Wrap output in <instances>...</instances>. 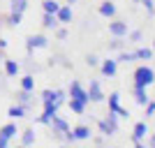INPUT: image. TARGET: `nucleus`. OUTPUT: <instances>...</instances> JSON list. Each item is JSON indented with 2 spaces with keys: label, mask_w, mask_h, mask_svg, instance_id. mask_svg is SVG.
I'll list each match as a JSON object with an SVG mask.
<instances>
[{
  "label": "nucleus",
  "mask_w": 155,
  "mask_h": 148,
  "mask_svg": "<svg viewBox=\"0 0 155 148\" xmlns=\"http://www.w3.org/2000/svg\"><path fill=\"white\" fill-rule=\"evenodd\" d=\"M107 123H109V127L114 130V132H118V116L114 113V111H109V116H107Z\"/></svg>",
  "instance_id": "26"
},
{
  "label": "nucleus",
  "mask_w": 155,
  "mask_h": 148,
  "mask_svg": "<svg viewBox=\"0 0 155 148\" xmlns=\"http://www.w3.org/2000/svg\"><path fill=\"white\" fill-rule=\"evenodd\" d=\"M148 134V125H146V123H137L134 125V130H132V143H134L137 148H141L143 146V136Z\"/></svg>",
  "instance_id": "5"
},
{
  "label": "nucleus",
  "mask_w": 155,
  "mask_h": 148,
  "mask_svg": "<svg viewBox=\"0 0 155 148\" xmlns=\"http://www.w3.org/2000/svg\"><path fill=\"white\" fill-rule=\"evenodd\" d=\"M134 100H137V104H146L148 102V95H146V88H141V86H134Z\"/></svg>",
  "instance_id": "17"
},
{
  "label": "nucleus",
  "mask_w": 155,
  "mask_h": 148,
  "mask_svg": "<svg viewBox=\"0 0 155 148\" xmlns=\"http://www.w3.org/2000/svg\"><path fill=\"white\" fill-rule=\"evenodd\" d=\"M9 9H12V12H21V14H23L28 9V0H12Z\"/></svg>",
  "instance_id": "22"
},
{
  "label": "nucleus",
  "mask_w": 155,
  "mask_h": 148,
  "mask_svg": "<svg viewBox=\"0 0 155 148\" xmlns=\"http://www.w3.org/2000/svg\"><path fill=\"white\" fill-rule=\"evenodd\" d=\"M143 35H141V30H134V32H130V42H139Z\"/></svg>",
  "instance_id": "33"
},
{
  "label": "nucleus",
  "mask_w": 155,
  "mask_h": 148,
  "mask_svg": "<svg viewBox=\"0 0 155 148\" xmlns=\"http://www.w3.org/2000/svg\"><path fill=\"white\" fill-rule=\"evenodd\" d=\"M132 60H134V51H123L116 63H132Z\"/></svg>",
  "instance_id": "28"
},
{
  "label": "nucleus",
  "mask_w": 155,
  "mask_h": 148,
  "mask_svg": "<svg viewBox=\"0 0 155 148\" xmlns=\"http://www.w3.org/2000/svg\"><path fill=\"white\" fill-rule=\"evenodd\" d=\"M58 7H60V2H56V0H44V2H42V9L49 12V14H56Z\"/></svg>",
  "instance_id": "23"
},
{
  "label": "nucleus",
  "mask_w": 155,
  "mask_h": 148,
  "mask_svg": "<svg viewBox=\"0 0 155 148\" xmlns=\"http://www.w3.org/2000/svg\"><path fill=\"white\" fill-rule=\"evenodd\" d=\"M21 143H23V146H32V143H35V132H32V130H23Z\"/></svg>",
  "instance_id": "24"
},
{
  "label": "nucleus",
  "mask_w": 155,
  "mask_h": 148,
  "mask_svg": "<svg viewBox=\"0 0 155 148\" xmlns=\"http://www.w3.org/2000/svg\"><path fill=\"white\" fill-rule=\"evenodd\" d=\"M26 46H28V56H32L35 49H44V46H49V39H46L44 35H30V37L26 39Z\"/></svg>",
  "instance_id": "6"
},
{
  "label": "nucleus",
  "mask_w": 155,
  "mask_h": 148,
  "mask_svg": "<svg viewBox=\"0 0 155 148\" xmlns=\"http://www.w3.org/2000/svg\"><path fill=\"white\" fill-rule=\"evenodd\" d=\"M109 32L114 37H127V23H125V21H111Z\"/></svg>",
  "instance_id": "10"
},
{
  "label": "nucleus",
  "mask_w": 155,
  "mask_h": 148,
  "mask_svg": "<svg viewBox=\"0 0 155 148\" xmlns=\"http://www.w3.org/2000/svg\"><path fill=\"white\" fill-rule=\"evenodd\" d=\"M150 58H153V49H150V46L134 51V60H150Z\"/></svg>",
  "instance_id": "19"
},
{
  "label": "nucleus",
  "mask_w": 155,
  "mask_h": 148,
  "mask_svg": "<svg viewBox=\"0 0 155 148\" xmlns=\"http://www.w3.org/2000/svg\"><path fill=\"white\" fill-rule=\"evenodd\" d=\"M21 88L23 90H35V77L32 74H26V77H21Z\"/></svg>",
  "instance_id": "21"
},
{
  "label": "nucleus",
  "mask_w": 155,
  "mask_h": 148,
  "mask_svg": "<svg viewBox=\"0 0 155 148\" xmlns=\"http://www.w3.org/2000/svg\"><path fill=\"white\" fill-rule=\"evenodd\" d=\"M70 97H72V100H81V102L91 104V102H88V93H86V88L79 84V81H72V84H70Z\"/></svg>",
  "instance_id": "7"
},
{
  "label": "nucleus",
  "mask_w": 155,
  "mask_h": 148,
  "mask_svg": "<svg viewBox=\"0 0 155 148\" xmlns=\"http://www.w3.org/2000/svg\"><path fill=\"white\" fill-rule=\"evenodd\" d=\"M21 19H23V14H21V12H9V19H7V21H9V26H19Z\"/></svg>",
  "instance_id": "27"
},
{
  "label": "nucleus",
  "mask_w": 155,
  "mask_h": 148,
  "mask_svg": "<svg viewBox=\"0 0 155 148\" xmlns=\"http://www.w3.org/2000/svg\"><path fill=\"white\" fill-rule=\"evenodd\" d=\"M100 72H102V77H107V79H114L118 74V63L114 58H104V60H100Z\"/></svg>",
  "instance_id": "3"
},
{
  "label": "nucleus",
  "mask_w": 155,
  "mask_h": 148,
  "mask_svg": "<svg viewBox=\"0 0 155 148\" xmlns=\"http://www.w3.org/2000/svg\"><path fill=\"white\" fill-rule=\"evenodd\" d=\"M56 19L58 23H72V5H60L56 12Z\"/></svg>",
  "instance_id": "12"
},
{
  "label": "nucleus",
  "mask_w": 155,
  "mask_h": 148,
  "mask_svg": "<svg viewBox=\"0 0 155 148\" xmlns=\"http://www.w3.org/2000/svg\"><path fill=\"white\" fill-rule=\"evenodd\" d=\"M7 116L9 118H23L26 116V107H23V104H14V107L7 109Z\"/></svg>",
  "instance_id": "16"
},
{
  "label": "nucleus",
  "mask_w": 155,
  "mask_h": 148,
  "mask_svg": "<svg viewBox=\"0 0 155 148\" xmlns=\"http://www.w3.org/2000/svg\"><path fill=\"white\" fill-rule=\"evenodd\" d=\"M5 146H9V139H7V136H2V134H0V148H5Z\"/></svg>",
  "instance_id": "36"
},
{
  "label": "nucleus",
  "mask_w": 155,
  "mask_h": 148,
  "mask_svg": "<svg viewBox=\"0 0 155 148\" xmlns=\"http://www.w3.org/2000/svg\"><path fill=\"white\" fill-rule=\"evenodd\" d=\"M42 26H44L46 30H56V28H58V19H56V14L44 12V16H42Z\"/></svg>",
  "instance_id": "15"
},
{
  "label": "nucleus",
  "mask_w": 155,
  "mask_h": 148,
  "mask_svg": "<svg viewBox=\"0 0 155 148\" xmlns=\"http://www.w3.org/2000/svg\"><path fill=\"white\" fill-rule=\"evenodd\" d=\"M120 46H123V37H116L109 42V49H120Z\"/></svg>",
  "instance_id": "31"
},
{
  "label": "nucleus",
  "mask_w": 155,
  "mask_h": 148,
  "mask_svg": "<svg viewBox=\"0 0 155 148\" xmlns=\"http://www.w3.org/2000/svg\"><path fill=\"white\" fill-rule=\"evenodd\" d=\"M97 127H100V132H102V134H107V136L114 134V130L109 127V123H107V120H100V123H97Z\"/></svg>",
  "instance_id": "29"
},
{
  "label": "nucleus",
  "mask_w": 155,
  "mask_h": 148,
  "mask_svg": "<svg viewBox=\"0 0 155 148\" xmlns=\"http://www.w3.org/2000/svg\"><path fill=\"white\" fill-rule=\"evenodd\" d=\"M153 81H155V72H153V67H148V65L137 67V72H134V86H141V88H146V86H153Z\"/></svg>",
  "instance_id": "1"
},
{
  "label": "nucleus",
  "mask_w": 155,
  "mask_h": 148,
  "mask_svg": "<svg viewBox=\"0 0 155 148\" xmlns=\"http://www.w3.org/2000/svg\"><path fill=\"white\" fill-rule=\"evenodd\" d=\"M74 2H79V0H67V5H74Z\"/></svg>",
  "instance_id": "37"
},
{
  "label": "nucleus",
  "mask_w": 155,
  "mask_h": 148,
  "mask_svg": "<svg viewBox=\"0 0 155 148\" xmlns=\"http://www.w3.org/2000/svg\"><path fill=\"white\" fill-rule=\"evenodd\" d=\"M109 111H114L116 116L130 118V111L120 107V93H111V95H109Z\"/></svg>",
  "instance_id": "4"
},
{
  "label": "nucleus",
  "mask_w": 155,
  "mask_h": 148,
  "mask_svg": "<svg viewBox=\"0 0 155 148\" xmlns=\"http://www.w3.org/2000/svg\"><path fill=\"white\" fill-rule=\"evenodd\" d=\"M30 95H32L30 90H23V88H21V90H19V95H16V102L23 104V107H28V102H30Z\"/></svg>",
  "instance_id": "25"
},
{
  "label": "nucleus",
  "mask_w": 155,
  "mask_h": 148,
  "mask_svg": "<svg viewBox=\"0 0 155 148\" xmlns=\"http://www.w3.org/2000/svg\"><path fill=\"white\" fill-rule=\"evenodd\" d=\"M21 72V65L12 58H5V77H19Z\"/></svg>",
  "instance_id": "13"
},
{
  "label": "nucleus",
  "mask_w": 155,
  "mask_h": 148,
  "mask_svg": "<svg viewBox=\"0 0 155 148\" xmlns=\"http://www.w3.org/2000/svg\"><path fill=\"white\" fill-rule=\"evenodd\" d=\"M86 63L91 65V67H97V65H100V58H97V56H93V53H91V56L86 58Z\"/></svg>",
  "instance_id": "32"
},
{
  "label": "nucleus",
  "mask_w": 155,
  "mask_h": 148,
  "mask_svg": "<svg viewBox=\"0 0 155 148\" xmlns=\"http://www.w3.org/2000/svg\"><path fill=\"white\" fill-rule=\"evenodd\" d=\"M70 132H72V136H74V141H77V139L79 141H86V139H91V134H93L88 125H77V127L70 130Z\"/></svg>",
  "instance_id": "11"
},
{
  "label": "nucleus",
  "mask_w": 155,
  "mask_h": 148,
  "mask_svg": "<svg viewBox=\"0 0 155 148\" xmlns=\"http://www.w3.org/2000/svg\"><path fill=\"white\" fill-rule=\"evenodd\" d=\"M49 127H51V130H53V132H56L58 136H63L65 132L70 130V125H67V120H65V118H60L58 113H56V116H53L51 120H49Z\"/></svg>",
  "instance_id": "9"
},
{
  "label": "nucleus",
  "mask_w": 155,
  "mask_h": 148,
  "mask_svg": "<svg viewBox=\"0 0 155 148\" xmlns=\"http://www.w3.org/2000/svg\"><path fill=\"white\" fill-rule=\"evenodd\" d=\"M143 107H146V116L153 118V116H155V102H153V100H148V102L143 104Z\"/></svg>",
  "instance_id": "30"
},
{
  "label": "nucleus",
  "mask_w": 155,
  "mask_h": 148,
  "mask_svg": "<svg viewBox=\"0 0 155 148\" xmlns=\"http://www.w3.org/2000/svg\"><path fill=\"white\" fill-rule=\"evenodd\" d=\"M65 100H67V95H65V90H44L42 93V104H63Z\"/></svg>",
  "instance_id": "2"
},
{
  "label": "nucleus",
  "mask_w": 155,
  "mask_h": 148,
  "mask_svg": "<svg viewBox=\"0 0 155 148\" xmlns=\"http://www.w3.org/2000/svg\"><path fill=\"white\" fill-rule=\"evenodd\" d=\"M86 107H88L86 102H81V100H72V97H70V109H72V113H84Z\"/></svg>",
  "instance_id": "18"
},
{
  "label": "nucleus",
  "mask_w": 155,
  "mask_h": 148,
  "mask_svg": "<svg viewBox=\"0 0 155 148\" xmlns=\"http://www.w3.org/2000/svg\"><path fill=\"white\" fill-rule=\"evenodd\" d=\"M56 35H58V39H67V30H65V28H56Z\"/></svg>",
  "instance_id": "35"
},
{
  "label": "nucleus",
  "mask_w": 155,
  "mask_h": 148,
  "mask_svg": "<svg viewBox=\"0 0 155 148\" xmlns=\"http://www.w3.org/2000/svg\"><path fill=\"white\" fill-rule=\"evenodd\" d=\"M100 14H102L104 19H111V16H116V5H114L111 0L102 2V5H100Z\"/></svg>",
  "instance_id": "14"
},
{
  "label": "nucleus",
  "mask_w": 155,
  "mask_h": 148,
  "mask_svg": "<svg viewBox=\"0 0 155 148\" xmlns=\"http://www.w3.org/2000/svg\"><path fill=\"white\" fill-rule=\"evenodd\" d=\"M86 93H88V102H104V93H102V88H100V81H97V79L91 81V88L86 90Z\"/></svg>",
  "instance_id": "8"
},
{
  "label": "nucleus",
  "mask_w": 155,
  "mask_h": 148,
  "mask_svg": "<svg viewBox=\"0 0 155 148\" xmlns=\"http://www.w3.org/2000/svg\"><path fill=\"white\" fill-rule=\"evenodd\" d=\"M139 2H143V7L148 9V14L153 16V0H139Z\"/></svg>",
  "instance_id": "34"
},
{
  "label": "nucleus",
  "mask_w": 155,
  "mask_h": 148,
  "mask_svg": "<svg viewBox=\"0 0 155 148\" xmlns=\"http://www.w3.org/2000/svg\"><path fill=\"white\" fill-rule=\"evenodd\" d=\"M19 130H16V123H7L5 127H0V134L2 136H7V139H12L14 134H16Z\"/></svg>",
  "instance_id": "20"
},
{
  "label": "nucleus",
  "mask_w": 155,
  "mask_h": 148,
  "mask_svg": "<svg viewBox=\"0 0 155 148\" xmlns=\"http://www.w3.org/2000/svg\"><path fill=\"white\" fill-rule=\"evenodd\" d=\"M134 2H139V0H134Z\"/></svg>",
  "instance_id": "38"
}]
</instances>
